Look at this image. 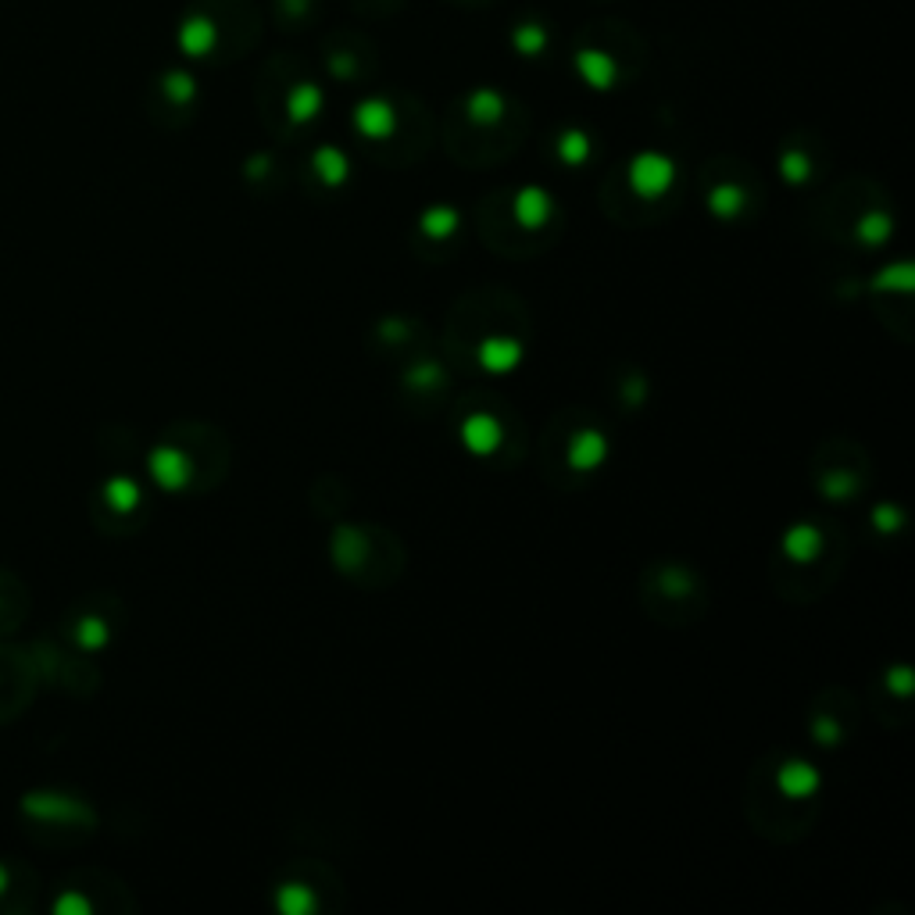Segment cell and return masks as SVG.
Here are the masks:
<instances>
[{"instance_id":"6da1fadb","label":"cell","mask_w":915,"mask_h":915,"mask_svg":"<svg viewBox=\"0 0 915 915\" xmlns=\"http://www.w3.org/2000/svg\"><path fill=\"white\" fill-rule=\"evenodd\" d=\"M19 819L25 833L50 844L58 833L61 837H72L76 830H87L93 815L72 794H61V790H33V794H25L19 801Z\"/></svg>"},{"instance_id":"7a4b0ae2","label":"cell","mask_w":915,"mask_h":915,"mask_svg":"<svg viewBox=\"0 0 915 915\" xmlns=\"http://www.w3.org/2000/svg\"><path fill=\"white\" fill-rule=\"evenodd\" d=\"M39 687V673L30 648L0 644V722L19 719Z\"/></svg>"},{"instance_id":"3957f363","label":"cell","mask_w":915,"mask_h":915,"mask_svg":"<svg viewBox=\"0 0 915 915\" xmlns=\"http://www.w3.org/2000/svg\"><path fill=\"white\" fill-rule=\"evenodd\" d=\"M673 180H676L673 158L648 150V155H637L630 161V186L637 190L640 197H662L665 190L673 186Z\"/></svg>"},{"instance_id":"277c9868","label":"cell","mask_w":915,"mask_h":915,"mask_svg":"<svg viewBox=\"0 0 915 915\" xmlns=\"http://www.w3.org/2000/svg\"><path fill=\"white\" fill-rule=\"evenodd\" d=\"M25 619H30V591H25L22 576L0 569V640L15 637Z\"/></svg>"},{"instance_id":"5b68a950","label":"cell","mask_w":915,"mask_h":915,"mask_svg":"<svg viewBox=\"0 0 915 915\" xmlns=\"http://www.w3.org/2000/svg\"><path fill=\"white\" fill-rule=\"evenodd\" d=\"M33 894H36V883L30 866L0 858V912H30Z\"/></svg>"},{"instance_id":"8992f818","label":"cell","mask_w":915,"mask_h":915,"mask_svg":"<svg viewBox=\"0 0 915 915\" xmlns=\"http://www.w3.org/2000/svg\"><path fill=\"white\" fill-rule=\"evenodd\" d=\"M354 126H358L362 136H368V140H387V136L393 133V126H398V115H393V107L387 101H362L358 107H354Z\"/></svg>"},{"instance_id":"52a82bcc","label":"cell","mask_w":915,"mask_h":915,"mask_svg":"<svg viewBox=\"0 0 915 915\" xmlns=\"http://www.w3.org/2000/svg\"><path fill=\"white\" fill-rule=\"evenodd\" d=\"M150 476L165 490H183L190 480V461L180 447H158L150 455Z\"/></svg>"},{"instance_id":"ba28073f","label":"cell","mask_w":915,"mask_h":915,"mask_svg":"<svg viewBox=\"0 0 915 915\" xmlns=\"http://www.w3.org/2000/svg\"><path fill=\"white\" fill-rule=\"evenodd\" d=\"M576 72L583 83H591L594 90H608V87H616V79H619V65L608 58L605 50H594V47H586L576 54Z\"/></svg>"},{"instance_id":"9c48e42d","label":"cell","mask_w":915,"mask_h":915,"mask_svg":"<svg viewBox=\"0 0 915 915\" xmlns=\"http://www.w3.org/2000/svg\"><path fill=\"white\" fill-rule=\"evenodd\" d=\"M218 44V30L208 15H190L180 25V50L190 54V58H204V54H211Z\"/></svg>"},{"instance_id":"30bf717a","label":"cell","mask_w":915,"mask_h":915,"mask_svg":"<svg viewBox=\"0 0 915 915\" xmlns=\"http://www.w3.org/2000/svg\"><path fill=\"white\" fill-rule=\"evenodd\" d=\"M140 501H144V490L129 476H115V480H107L101 487V504L107 515H133L140 508Z\"/></svg>"},{"instance_id":"8fae6325","label":"cell","mask_w":915,"mask_h":915,"mask_svg":"<svg viewBox=\"0 0 915 915\" xmlns=\"http://www.w3.org/2000/svg\"><path fill=\"white\" fill-rule=\"evenodd\" d=\"M461 441L472 450V455H494L501 444V426L494 415H469L466 426H461Z\"/></svg>"},{"instance_id":"7c38bea8","label":"cell","mask_w":915,"mask_h":915,"mask_svg":"<svg viewBox=\"0 0 915 915\" xmlns=\"http://www.w3.org/2000/svg\"><path fill=\"white\" fill-rule=\"evenodd\" d=\"M548 215H551V197L544 194L540 186H526V190H518V197H515V218L523 222L526 229H537L548 222Z\"/></svg>"},{"instance_id":"4fadbf2b","label":"cell","mask_w":915,"mask_h":915,"mask_svg":"<svg viewBox=\"0 0 915 915\" xmlns=\"http://www.w3.org/2000/svg\"><path fill=\"white\" fill-rule=\"evenodd\" d=\"M107 637H112V630H107V622L101 616H76L68 622V640L79 651H101L107 644Z\"/></svg>"},{"instance_id":"5bb4252c","label":"cell","mask_w":915,"mask_h":915,"mask_svg":"<svg viewBox=\"0 0 915 915\" xmlns=\"http://www.w3.org/2000/svg\"><path fill=\"white\" fill-rule=\"evenodd\" d=\"M605 455H608V444H605V436L601 433H594V430H586V433H580L576 441H572V447H569V461L576 469H597L601 461H605Z\"/></svg>"},{"instance_id":"9a60e30c","label":"cell","mask_w":915,"mask_h":915,"mask_svg":"<svg viewBox=\"0 0 915 915\" xmlns=\"http://www.w3.org/2000/svg\"><path fill=\"white\" fill-rule=\"evenodd\" d=\"M819 787V773L809 766V762H787L780 769V790L787 798H809Z\"/></svg>"},{"instance_id":"2e32d148","label":"cell","mask_w":915,"mask_h":915,"mask_svg":"<svg viewBox=\"0 0 915 915\" xmlns=\"http://www.w3.org/2000/svg\"><path fill=\"white\" fill-rule=\"evenodd\" d=\"M322 107V90L316 83H300L290 90V98H286V112H290L294 122H308L316 118Z\"/></svg>"},{"instance_id":"e0dca14e","label":"cell","mask_w":915,"mask_h":915,"mask_svg":"<svg viewBox=\"0 0 915 915\" xmlns=\"http://www.w3.org/2000/svg\"><path fill=\"white\" fill-rule=\"evenodd\" d=\"M466 112L472 122H480V126H494V122L504 115V98L497 90H476L466 101Z\"/></svg>"},{"instance_id":"ac0fdd59","label":"cell","mask_w":915,"mask_h":915,"mask_svg":"<svg viewBox=\"0 0 915 915\" xmlns=\"http://www.w3.org/2000/svg\"><path fill=\"white\" fill-rule=\"evenodd\" d=\"M819 548H823V537H819V529H812V526H794L784 540V551L794 558V562H809V558L819 554Z\"/></svg>"},{"instance_id":"d6986e66","label":"cell","mask_w":915,"mask_h":915,"mask_svg":"<svg viewBox=\"0 0 915 915\" xmlns=\"http://www.w3.org/2000/svg\"><path fill=\"white\" fill-rule=\"evenodd\" d=\"M480 362L490 373H508V368L518 362V344L515 340H487L480 347Z\"/></svg>"},{"instance_id":"ffe728a7","label":"cell","mask_w":915,"mask_h":915,"mask_svg":"<svg viewBox=\"0 0 915 915\" xmlns=\"http://www.w3.org/2000/svg\"><path fill=\"white\" fill-rule=\"evenodd\" d=\"M316 172H319L330 186L344 183V180H347V158L340 155L336 147H322V150H316Z\"/></svg>"},{"instance_id":"44dd1931","label":"cell","mask_w":915,"mask_h":915,"mask_svg":"<svg viewBox=\"0 0 915 915\" xmlns=\"http://www.w3.org/2000/svg\"><path fill=\"white\" fill-rule=\"evenodd\" d=\"M558 155H562V161H569V165H583V161L591 158V140H586V133H580V129L562 133Z\"/></svg>"},{"instance_id":"7402d4cb","label":"cell","mask_w":915,"mask_h":915,"mask_svg":"<svg viewBox=\"0 0 915 915\" xmlns=\"http://www.w3.org/2000/svg\"><path fill=\"white\" fill-rule=\"evenodd\" d=\"M161 90H165L169 101L190 104V101H194V93H197V83H194V76H190V72H165V79H161Z\"/></svg>"},{"instance_id":"603a6c76","label":"cell","mask_w":915,"mask_h":915,"mask_svg":"<svg viewBox=\"0 0 915 915\" xmlns=\"http://www.w3.org/2000/svg\"><path fill=\"white\" fill-rule=\"evenodd\" d=\"M512 44L518 54H540L548 47V30H544V25H518L512 33Z\"/></svg>"},{"instance_id":"cb8c5ba5","label":"cell","mask_w":915,"mask_h":915,"mask_svg":"<svg viewBox=\"0 0 915 915\" xmlns=\"http://www.w3.org/2000/svg\"><path fill=\"white\" fill-rule=\"evenodd\" d=\"M455 226H458V215L450 208H433V211L422 215V229H426L430 237H447Z\"/></svg>"},{"instance_id":"d4e9b609","label":"cell","mask_w":915,"mask_h":915,"mask_svg":"<svg viewBox=\"0 0 915 915\" xmlns=\"http://www.w3.org/2000/svg\"><path fill=\"white\" fill-rule=\"evenodd\" d=\"M741 208H744V194H741L736 186H716V190H712V211H716V215H727V218H730V215H736Z\"/></svg>"},{"instance_id":"484cf974","label":"cell","mask_w":915,"mask_h":915,"mask_svg":"<svg viewBox=\"0 0 915 915\" xmlns=\"http://www.w3.org/2000/svg\"><path fill=\"white\" fill-rule=\"evenodd\" d=\"M887 233H891V222H887L883 215H872L862 222V229H858V237H862L866 243H880L887 240Z\"/></svg>"},{"instance_id":"4316f807","label":"cell","mask_w":915,"mask_h":915,"mask_svg":"<svg viewBox=\"0 0 915 915\" xmlns=\"http://www.w3.org/2000/svg\"><path fill=\"white\" fill-rule=\"evenodd\" d=\"M784 175H787L790 183H801L804 175H809V158H804V155H787L784 158Z\"/></svg>"},{"instance_id":"83f0119b","label":"cell","mask_w":915,"mask_h":915,"mask_svg":"<svg viewBox=\"0 0 915 915\" xmlns=\"http://www.w3.org/2000/svg\"><path fill=\"white\" fill-rule=\"evenodd\" d=\"M283 908H290V912H297V908H308V894H300L297 887H294L290 897L283 894Z\"/></svg>"},{"instance_id":"f1b7e54d","label":"cell","mask_w":915,"mask_h":915,"mask_svg":"<svg viewBox=\"0 0 915 915\" xmlns=\"http://www.w3.org/2000/svg\"><path fill=\"white\" fill-rule=\"evenodd\" d=\"M877 523H880V526H897V512H894V508H880V512H877Z\"/></svg>"},{"instance_id":"f546056e","label":"cell","mask_w":915,"mask_h":915,"mask_svg":"<svg viewBox=\"0 0 915 915\" xmlns=\"http://www.w3.org/2000/svg\"><path fill=\"white\" fill-rule=\"evenodd\" d=\"M351 68H354L351 58H333V72L336 76H351Z\"/></svg>"},{"instance_id":"4dcf8cb0","label":"cell","mask_w":915,"mask_h":915,"mask_svg":"<svg viewBox=\"0 0 915 915\" xmlns=\"http://www.w3.org/2000/svg\"><path fill=\"white\" fill-rule=\"evenodd\" d=\"M265 169H268V161H265V158H262V161H254V165H251V175H265Z\"/></svg>"}]
</instances>
